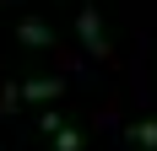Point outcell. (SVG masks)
<instances>
[{"instance_id":"cell-1","label":"cell","mask_w":157,"mask_h":151,"mask_svg":"<svg viewBox=\"0 0 157 151\" xmlns=\"http://www.w3.org/2000/svg\"><path fill=\"white\" fill-rule=\"evenodd\" d=\"M76 38H81V49H87L92 60H103V54H109V38H103V16H98L92 6H81V11H76Z\"/></svg>"},{"instance_id":"cell-2","label":"cell","mask_w":157,"mask_h":151,"mask_svg":"<svg viewBox=\"0 0 157 151\" xmlns=\"http://www.w3.org/2000/svg\"><path fill=\"white\" fill-rule=\"evenodd\" d=\"M16 43H22V49H49V43H54V27L38 22V16H27V22L16 27Z\"/></svg>"},{"instance_id":"cell-3","label":"cell","mask_w":157,"mask_h":151,"mask_svg":"<svg viewBox=\"0 0 157 151\" xmlns=\"http://www.w3.org/2000/svg\"><path fill=\"white\" fill-rule=\"evenodd\" d=\"M60 76H38V81H27V87H22V97H27V103H49V97H60Z\"/></svg>"},{"instance_id":"cell-4","label":"cell","mask_w":157,"mask_h":151,"mask_svg":"<svg viewBox=\"0 0 157 151\" xmlns=\"http://www.w3.org/2000/svg\"><path fill=\"white\" fill-rule=\"evenodd\" d=\"M130 140H136V146H146V151H157V119H141L136 130H130Z\"/></svg>"},{"instance_id":"cell-5","label":"cell","mask_w":157,"mask_h":151,"mask_svg":"<svg viewBox=\"0 0 157 151\" xmlns=\"http://www.w3.org/2000/svg\"><path fill=\"white\" fill-rule=\"evenodd\" d=\"M54 151H81V135L76 130H60V135H54Z\"/></svg>"}]
</instances>
